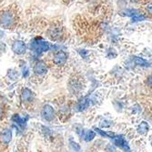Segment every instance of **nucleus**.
<instances>
[{
	"instance_id": "7",
	"label": "nucleus",
	"mask_w": 152,
	"mask_h": 152,
	"mask_svg": "<svg viewBox=\"0 0 152 152\" xmlns=\"http://www.w3.org/2000/svg\"><path fill=\"white\" fill-rule=\"evenodd\" d=\"M34 72L38 76H44L48 72V66L43 61H38L34 66Z\"/></svg>"
},
{
	"instance_id": "16",
	"label": "nucleus",
	"mask_w": 152,
	"mask_h": 152,
	"mask_svg": "<svg viewBox=\"0 0 152 152\" xmlns=\"http://www.w3.org/2000/svg\"><path fill=\"white\" fill-rule=\"evenodd\" d=\"M94 137H96V132L93 130H88L86 132L85 136H84V139L87 142H89L91 140H94Z\"/></svg>"
},
{
	"instance_id": "10",
	"label": "nucleus",
	"mask_w": 152,
	"mask_h": 152,
	"mask_svg": "<svg viewBox=\"0 0 152 152\" xmlns=\"http://www.w3.org/2000/svg\"><path fill=\"white\" fill-rule=\"evenodd\" d=\"M21 98H22L23 102H26V103L31 102L34 98V93L32 92V90H30L27 88H23L22 93H21Z\"/></svg>"
},
{
	"instance_id": "4",
	"label": "nucleus",
	"mask_w": 152,
	"mask_h": 152,
	"mask_svg": "<svg viewBox=\"0 0 152 152\" xmlns=\"http://www.w3.org/2000/svg\"><path fill=\"white\" fill-rule=\"evenodd\" d=\"M14 22H15V18H14L13 14L10 12H6L0 18V25L3 27H10L13 26Z\"/></svg>"
},
{
	"instance_id": "6",
	"label": "nucleus",
	"mask_w": 152,
	"mask_h": 152,
	"mask_svg": "<svg viewBox=\"0 0 152 152\" xmlns=\"http://www.w3.org/2000/svg\"><path fill=\"white\" fill-rule=\"evenodd\" d=\"M67 55L64 51H58L54 56V63L58 66H63L66 63Z\"/></svg>"
},
{
	"instance_id": "14",
	"label": "nucleus",
	"mask_w": 152,
	"mask_h": 152,
	"mask_svg": "<svg viewBox=\"0 0 152 152\" xmlns=\"http://www.w3.org/2000/svg\"><path fill=\"white\" fill-rule=\"evenodd\" d=\"M61 28H51L49 30V36L52 39H55V40H57L58 38H59L61 37Z\"/></svg>"
},
{
	"instance_id": "19",
	"label": "nucleus",
	"mask_w": 152,
	"mask_h": 152,
	"mask_svg": "<svg viewBox=\"0 0 152 152\" xmlns=\"http://www.w3.org/2000/svg\"><path fill=\"white\" fill-rule=\"evenodd\" d=\"M70 146L73 148V150H75L76 152H77V151L80 150V146L77 143L74 142V141H70Z\"/></svg>"
},
{
	"instance_id": "1",
	"label": "nucleus",
	"mask_w": 152,
	"mask_h": 152,
	"mask_svg": "<svg viewBox=\"0 0 152 152\" xmlns=\"http://www.w3.org/2000/svg\"><path fill=\"white\" fill-rule=\"evenodd\" d=\"M96 131L98 132V133H99L101 136H104V137H109V139H111L113 140L114 145H116L117 147L120 148L121 149H123L125 152H130L129 146L127 140H125V137H124L122 135H116L114 133L107 132V131L102 130L100 129H96Z\"/></svg>"
},
{
	"instance_id": "12",
	"label": "nucleus",
	"mask_w": 152,
	"mask_h": 152,
	"mask_svg": "<svg viewBox=\"0 0 152 152\" xmlns=\"http://www.w3.org/2000/svg\"><path fill=\"white\" fill-rule=\"evenodd\" d=\"M82 89V84L78 79H72L69 83V90L72 93H78Z\"/></svg>"
},
{
	"instance_id": "17",
	"label": "nucleus",
	"mask_w": 152,
	"mask_h": 152,
	"mask_svg": "<svg viewBox=\"0 0 152 152\" xmlns=\"http://www.w3.org/2000/svg\"><path fill=\"white\" fill-rule=\"evenodd\" d=\"M137 10H135V9L126 10V11L122 12L123 15H126V16H128V17H134L135 15H137Z\"/></svg>"
},
{
	"instance_id": "8",
	"label": "nucleus",
	"mask_w": 152,
	"mask_h": 152,
	"mask_svg": "<svg viewBox=\"0 0 152 152\" xmlns=\"http://www.w3.org/2000/svg\"><path fill=\"white\" fill-rule=\"evenodd\" d=\"M12 140V130L10 129H5L0 133V140L5 145H8Z\"/></svg>"
},
{
	"instance_id": "23",
	"label": "nucleus",
	"mask_w": 152,
	"mask_h": 152,
	"mask_svg": "<svg viewBox=\"0 0 152 152\" xmlns=\"http://www.w3.org/2000/svg\"><path fill=\"white\" fill-rule=\"evenodd\" d=\"M139 0H131V2H137Z\"/></svg>"
},
{
	"instance_id": "22",
	"label": "nucleus",
	"mask_w": 152,
	"mask_h": 152,
	"mask_svg": "<svg viewBox=\"0 0 152 152\" xmlns=\"http://www.w3.org/2000/svg\"><path fill=\"white\" fill-rule=\"evenodd\" d=\"M3 114H4V112H3V108L0 107V120H1V118H3Z\"/></svg>"
},
{
	"instance_id": "21",
	"label": "nucleus",
	"mask_w": 152,
	"mask_h": 152,
	"mask_svg": "<svg viewBox=\"0 0 152 152\" xmlns=\"http://www.w3.org/2000/svg\"><path fill=\"white\" fill-rule=\"evenodd\" d=\"M29 72V70H28V68L26 67V66H25V67L23 68V77H26L27 76H28V73Z\"/></svg>"
},
{
	"instance_id": "15",
	"label": "nucleus",
	"mask_w": 152,
	"mask_h": 152,
	"mask_svg": "<svg viewBox=\"0 0 152 152\" xmlns=\"http://www.w3.org/2000/svg\"><path fill=\"white\" fill-rule=\"evenodd\" d=\"M133 62L137 65V66H149V63L145 60L144 58H139V57H134L133 58Z\"/></svg>"
},
{
	"instance_id": "9",
	"label": "nucleus",
	"mask_w": 152,
	"mask_h": 152,
	"mask_svg": "<svg viewBox=\"0 0 152 152\" xmlns=\"http://www.w3.org/2000/svg\"><path fill=\"white\" fill-rule=\"evenodd\" d=\"M27 119H28V118H23L18 114H15L12 117V121L15 124H17V125L21 129H24L26 127Z\"/></svg>"
},
{
	"instance_id": "5",
	"label": "nucleus",
	"mask_w": 152,
	"mask_h": 152,
	"mask_svg": "<svg viewBox=\"0 0 152 152\" xmlns=\"http://www.w3.org/2000/svg\"><path fill=\"white\" fill-rule=\"evenodd\" d=\"M12 50L13 52L17 55H23L26 51V47L25 42L21 40H17L12 45Z\"/></svg>"
},
{
	"instance_id": "11",
	"label": "nucleus",
	"mask_w": 152,
	"mask_h": 152,
	"mask_svg": "<svg viewBox=\"0 0 152 152\" xmlns=\"http://www.w3.org/2000/svg\"><path fill=\"white\" fill-rule=\"evenodd\" d=\"M89 103H90V100L88 99V96H84V98H82L77 104L76 110L77 111H83V110L87 109L89 107Z\"/></svg>"
},
{
	"instance_id": "20",
	"label": "nucleus",
	"mask_w": 152,
	"mask_h": 152,
	"mask_svg": "<svg viewBox=\"0 0 152 152\" xmlns=\"http://www.w3.org/2000/svg\"><path fill=\"white\" fill-rule=\"evenodd\" d=\"M106 151L107 152H116V148L112 146V145H108L106 148Z\"/></svg>"
},
{
	"instance_id": "2",
	"label": "nucleus",
	"mask_w": 152,
	"mask_h": 152,
	"mask_svg": "<svg viewBox=\"0 0 152 152\" xmlns=\"http://www.w3.org/2000/svg\"><path fill=\"white\" fill-rule=\"evenodd\" d=\"M30 48H31V50L33 52L39 55V54L43 53V52L48 51L49 48H50V46L44 39H42L41 37H37V38H35L31 42Z\"/></svg>"
},
{
	"instance_id": "18",
	"label": "nucleus",
	"mask_w": 152,
	"mask_h": 152,
	"mask_svg": "<svg viewBox=\"0 0 152 152\" xmlns=\"http://www.w3.org/2000/svg\"><path fill=\"white\" fill-rule=\"evenodd\" d=\"M145 19H146L145 16H143V15H139V14H137V15H135V16L133 17V22L143 21V20H145Z\"/></svg>"
},
{
	"instance_id": "3",
	"label": "nucleus",
	"mask_w": 152,
	"mask_h": 152,
	"mask_svg": "<svg viewBox=\"0 0 152 152\" xmlns=\"http://www.w3.org/2000/svg\"><path fill=\"white\" fill-rule=\"evenodd\" d=\"M41 117L45 121L50 122L55 118V109L51 105H45L41 110Z\"/></svg>"
},
{
	"instance_id": "13",
	"label": "nucleus",
	"mask_w": 152,
	"mask_h": 152,
	"mask_svg": "<svg viewBox=\"0 0 152 152\" xmlns=\"http://www.w3.org/2000/svg\"><path fill=\"white\" fill-rule=\"evenodd\" d=\"M137 132H139L140 135H145L148 132L149 130V125L148 123L146 122V121H142L140 123V125L137 126Z\"/></svg>"
}]
</instances>
